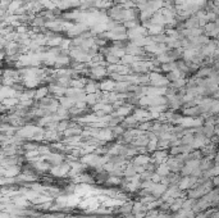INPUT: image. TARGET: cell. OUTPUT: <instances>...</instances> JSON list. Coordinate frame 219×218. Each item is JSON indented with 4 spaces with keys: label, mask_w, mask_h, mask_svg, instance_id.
Masks as SVG:
<instances>
[{
    "label": "cell",
    "mask_w": 219,
    "mask_h": 218,
    "mask_svg": "<svg viewBox=\"0 0 219 218\" xmlns=\"http://www.w3.org/2000/svg\"><path fill=\"white\" fill-rule=\"evenodd\" d=\"M136 173V171H134V168H128L127 171H126V176H132V175Z\"/></svg>",
    "instance_id": "4fadbf2b"
},
{
    "label": "cell",
    "mask_w": 219,
    "mask_h": 218,
    "mask_svg": "<svg viewBox=\"0 0 219 218\" xmlns=\"http://www.w3.org/2000/svg\"><path fill=\"white\" fill-rule=\"evenodd\" d=\"M217 160H219V153H218V155H217Z\"/></svg>",
    "instance_id": "d6986e66"
},
{
    "label": "cell",
    "mask_w": 219,
    "mask_h": 218,
    "mask_svg": "<svg viewBox=\"0 0 219 218\" xmlns=\"http://www.w3.org/2000/svg\"><path fill=\"white\" fill-rule=\"evenodd\" d=\"M149 162V158L147 156H138L136 159V164H146Z\"/></svg>",
    "instance_id": "52a82bcc"
},
{
    "label": "cell",
    "mask_w": 219,
    "mask_h": 218,
    "mask_svg": "<svg viewBox=\"0 0 219 218\" xmlns=\"http://www.w3.org/2000/svg\"><path fill=\"white\" fill-rule=\"evenodd\" d=\"M181 205H182V200H177V203L172 205V209H173V211H177V209H178Z\"/></svg>",
    "instance_id": "7c38bea8"
},
{
    "label": "cell",
    "mask_w": 219,
    "mask_h": 218,
    "mask_svg": "<svg viewBox=\"0 0 219 218\" xmlns=\"http://www.w3.org/2000/svg\"><path fill=\"white\" fill-rule=\"evenodd\" d=\"M208 74H210V70H209V68H204V70L200 71L199 77H201V76H208Z\"/></svg>",
    "instance_id": "8fae6325"
},
{
    "label": "cell",
    "mask_w": 219,
    "mask_h": 218,
    "mask_svg": "<svg viewBox=\"0 0 219 218\" xmlns=\"http://www.w3.org/2000/svg\"><path fill=\"white\" fill-rule=\"evenodd\" d=\"M92 73H94L95 76H103V74L105 73V70L104 68H101V67H96V68L92 70Z\"/></svg>",
    "instance_id": "8992f818"
},
{
    "label": "cell",
    "mask_w": 219,
    "mask_h": 218,
    "mask_svg": "<svg viewBox=\"0 0 219 218\" xmlns=\"http://www.w3.org/2000/svg\"><path fill=\"white\" fill-rule=\"evenodd\" d=\"M162 31H163V26H160V25H151V26H149V32L150 33L158 35V33H160Z\"/></svg>",
    "instance_id": "7a4b0ae2"
},
{
    "label": "cell",
    "mask_w": 219,
    "mask_h": 218,
    "mask_svg": "<svg viewBox=\"0 0 219 218\" xmlns=\"http://www.w3.org/2000/svg\"><path fill=\"white\" fill-rule=\"evenodd\" d=\"M44 25V18L43 17H37L33 21V26H43Z\"/></svg>",
    "instance_id": "9c48e42d"
},
{
    "label": "cell",
    "mask_w": 219,
    "mask_h": 218,
    "mask_svg": "<svg viewBox=\"0 0 219 218\" xmlns=\"http://www.w3.org/2000/svg\"><path fill=\"white\" fill-rule=\"evenodd\" d=\"M95 87H96L95 85H89V86H87V91H90V92L95 91Z\"/></svg>",
    "instance_id": "5bb4252c"
},
{
    "label": "cell",
    "mask_w": 219,
    "mask_h": 218,
    "mask_svg": "<svg viewBox=\"0 0 219 218\" xmlns=\"http://www.w3.org/2000/svg\"><path fill=\"white\" fill-rule=\"evenodd\" d=\"M47 92V90L46 89H41V90H39L37 91V94H36V99H40V98H43L45 94Z\"/></svg>",
    "instance_id": "30bf717a"
},
{
    "label": "cell",
    "mask_w": 219,
    "mask_h": 218,
    "mask_svg": "<svg viewBox=\"0 0 219 218\" xmlns=\"http://www.w3.org/2000/svg\"><path fill=\"white\" fill-rule=\"evenodd\" d=\"M150 218H152V217H150Z\"/></svg>",
    "instance_id": "44dd1931"
},
{
    "label": "cell",
    "mask_w": 219,
    "mask_h": 218,
    "mask_svg": "<svg viewBox=\"0 0 219 218\" xmlns=\"http://www.w3.org/2000/svg\"><path fill=\"white\" fill-rule=\"evenodd\" d=\"M25 31H26L25 26H19V27H18V32H25Z\"/></svg>",
    "instance_id": "2e32d148"
},
{
    "label": "cell",
    "mask_w": 219,
    "mask_h": 218,
    "mask_svg": "<svg viewBox=\"0 0 219 218\" xmlns=\"http://www.w3.org/2000/svg\"><path fill=\"white\" fill-rule=\"evenodd\" d=\"M133 3H137V4H145L146 3V0H132Z\"/></svg>",
    "instance_id": "9a60e30c"
},
{
    "label": "cell",
    "mask_w": 219,
    "mask_h": 218,
    "mask_svg": "<svg viewBox=\"0 0 219 218\" xmlns=\"http://www.w3.org/2000/svg\"><path fill=\"white\" fill-rule=\"evenodd\" d=\"M217 175H219V166H215L214 168L206 172V176H217Z\"/></svg>",
    "instance_id": "277c9868"
},
{
    "label": "cell",
    "mask_w": 219,
    "mask_h": 218,
    "mask_svg": "<svg viewBox=\"0 0 219 218\" xmlns=\"http://www.w3.org/2000/svg\"><path fill=\"white\" fill-rule=\"evenodd\" d=\"M168 172H169V166H164V164H162V166L158 168V175L159 176H163V175H168Z\"/></svg>",
    "instance_id": "3957f363"
},
{
    "label": "cell",
    "mask_w": 219,
    "mask_h": 218,
    "mask_svg": "<svg viewBox=\"0 0 219 218\" xmlns=\"http://www.w3.org/2000/svg\"><path fill=\"white\" fill-rule=\"evenodd\" d=\"M214 183H215V185H219V177H217V179H214Z\"/></svg>",
    "instance_id": "e0dca14e"
},
{
    "label": "cell",
    "mask_w": 219,
    "mask_h": 218,
    "mask_svg": "<svg viewBox=\"0 0 219 218\" xmlns=\"http://www.w3.org/2000/svg\"><path fill=\"white\" fill-rule=\"evenodd\" d=\"M127 53L130 55H137V54H141V47L140 46H137L136 44H130V45H127Z\"/></svg>",
    "instance_id": "6da1fadb"
},
{
    "label": "cell",
    "mask_w": 219,
    "mask_h": 218,
    "mask_svg": "<svg viewBox=\"0 0 219 218\" xmlns=\"http://www.w3.org/2000/svg\"><path fill=\"white\" fill-rule=\"evenodd\" d=\"M212 218H219V213H217V214H214Z\"/></svg>",
    "instance_id": "ac0fdd59"
},
{
    "label": "cell",
    "mask_w": 219,
    "mask_h": 218,
    "mask_svg": "<svg viewBox=\"0 0 219 218\" xmlns=\"http://www.w3.org/2000/svg\"><path fill=\"white\" fill-rule=\"evenodd\" d=\"M107 60H108L109 63H114V64H115V63H119V58L115 57V55H113V54H109V55H108V57H107Z\"/></svg>",
    "instance_id": "5b68a950"
},
{
    "label": "cell",
    "mask_w": 219,
    "mask_h": 218,
    "mask_svg": "<svg viewBox=\"0 0 219 218\" xmlns=\"http://www.w3.org/2000/svg\"><path fill=\"white\" fill-rule=\"evenodd\" d=\"M184 84H186V81H184L183 78H178V80H176V81L173 82L174 87H182V86H184Z\"/></svg>",
    "instance_id": "ba28073f"
},
{
    "label": "cell",
    "mask_w": 219,
    "mask_h": 218,
    "mask_svg": "<svg viewBox=\"0 0 219 218\" xmlns=\"http://www.w3.org/2000/svg\"><path fill=\"white\" fill-rule=\"evenodd\" d=\"M214 1H217V3H219V0H214Z\"/></svg>",
    "instance_id": "ffe728a7"
}]
</instances>
